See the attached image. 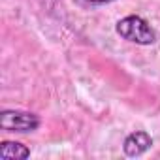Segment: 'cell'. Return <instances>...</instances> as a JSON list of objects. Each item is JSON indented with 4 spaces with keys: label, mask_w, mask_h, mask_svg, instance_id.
Returning a JSON list of instances; mask_svg holds the SVG:
<instances>
[{
    "label": "cell",
    "mask_w": 160,
    "mask_h": 160,
    "mask_svg": "<svg viewBox=\"0 0 160 160\" xmlns=\"http://www.w3.org/2000/svg\"><path fill=\"white\" fill-rule=\"evenodd\" d=\"M152 147V138L151 134H147L145 130H136L132 134H128L122 141V151L126 156L130 158H136V156H141L143 152H147L149 149Z\"/></svg>",
    "instance_id": "3957f363"
},
{
    "label": "cell",
    "mask_w": 160,
    "mask_h": 160,
    "mask_svg": "<svg viewBox=\"0 0 160 160\" xmlns=\"http://www.w3.org/2000/svg\"><path fill=\"white\" fill-rule=\"evenodd\" d=\"M117 34L130 42V43H138V45H152L156 42V32L152 30V27L139 15H126L122 17L117 27H115Z\"/></svg>",
    "instance_id": "6da1fadb"
},
{
    "label": "cell",
    "mask_w": 160,
    "mask_h": 160,
    "mask_svg": "<svg viewBox=\"0 0 160 160\" xmlns=\"http://www.w3.org/2000/svg\"><path fill=\"white\" fill-rule=\"evenodd\" d=\"M89 4H109V2H115V0H85Z\"/></svg>",
    "instance_id": "5b68a950"
},
{
    "label": "cell",
    "mask_w": 160,
    "mask_h": 160,
    "mask_svg": "<svg viewBox=\"0 0 160 160\" xmlns=\"http://www.w3.org/2000/svg\"><path fill=\"white\" fill-rule=\"evenodd\" d=\"M30 156V149L19 141H2L0 143V158L4 160H23Z\"/></svg>",
    "instance_id": "277c9868"
},
{
    "label": "cell",
    "mask_w": 160,
    "mask_h": 160,
    "mask_svg": "<svg viewBox=\"0 0 160 160\" xmlns=\"http://www.w3.org/2000/svg\"><path fill=\"white\" fill-rule=\"evenodd\" d=\"M42 124L40 117L36 113L30 111H23V109H4L0 113V128L6 132H19V134H27V132H34L38 130Z\"/></svg>",
    "instance_id": "7a4b0ae2"
}]
</instances>
